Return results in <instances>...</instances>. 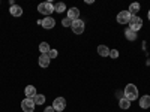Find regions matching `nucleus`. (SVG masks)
<instances>
[{
  "mask_svg": "<svg viewBox=\"0 0 150 112\" xmlns=\"http://www.w3.org/2000/svg\"><path fill=\"white\" fill-rule=\"evenodd\" d=\"M9 12H11L12 17H21L23 15V8L18 6V5H14V6H11Z\"/></svg>",
  "mask_w": 150,
  "mask_h": 112,
  "instance_id": "ddd939ff",
  "label": "nucleus"
},
{
  "mask_svg": "<svg viewBox=\"0 0 150 112\" xmlns=\"http://www.w3.org/2000/svg\"><path fill=\"white\" fill-rule=\"evenodd\" d=\"M36 108L35 102H33V99H23V102H21V109L23 112H33Z\"/></svg>",
  "mask_w": 150,
  "mask_h": 112,
  "instance_id": "39448f33",
  "label": "nucleus"
},
{
  "mask_svg": "<svg viewBox=\"0 0 150 112\" xmlns=\"http://www.w3.org/2000/svg\"><path fill=\"white\" fill-rule=\"evenodd\" d=\"M33 102H35V105H44L45 103V96L44 94H36L33 97Z\"/></svg>",
  "mask_w": 150,
  "mask_h": 112,
  "instance_id": "6ab92c4d",
  "label": "nucleus"
},
{
  "mask_svg": "<svg viewBox=\"0 0 150 112\" xmlns=\"http://www.w3.org/2000/svg\"><path fill=\"white\" fill-rule=\"evenodd\" d=\"M98 54L101 57H110V48L107 45H99L98 46Z\"/></svg>",
  "mask_w": 150,
  "mask_h": 112,
  "instance_id": "4468645a",
  "label": "nucleus"
},
{
  "mask_svg": "<svg viewBox=\"0 0 150 112\" xmlns=\"http://www.w3.org/2000/svg\"><path fill=\"white\" fill-rule=\"evenodd\" d=\"M86 29V22L83 20H77V21H72V26L71 30L74 32V34H83Z\"/></svg>",
  "mask_w": 150,
  "mask_h": 112,
  "instance_id": "7ed1b4c3",
  "label": "nucleus"
},
{
  "mask_svg": "<svg viewBox=\"0 0 150 112\" xmlns=\"http://www.w3.org/2000/svg\"><path fill=\"white\" fill-rule=\"evenodd\" d=\"M66 10V5L65 3H57V5H54V12H57V14H63V12Z\"/></svg>",
  "mask_w": 150,
  "mask_h": 112,
  "instance_id": "aec40b11",
  "label": "nucleus"
},
{
  "mask_svg": "<svg viewBox=\"0 0 150 112\" xmlns=\"http://www.w3.org/2000/svg\"><path fill=\"white\" fill-rule=\"evenodd\" d=\"M38 63H39L41 67L47 69V67L50 66V63H51V58L48 57V54H41V55H39V60H38Z\"/></svg>",
  "mask_w": 150,
  "mask_h": 112,
  "instance_id": "9d476101",
  "label": "nucleus"
},
{
  "mask_svg": "<svg viewBox=\"0 0 150 112\" xmlns=\"http://www.w3.org/2000/svg\"><path fill=\"white\" fill-rule=\"evenodd\" d=\"M51 106L54 108L56 112H63L65 108H66V100H65L63 97H56L54 100H53V105Z\"/></svg>",
  "mask_w": 150,
  "mask_h": 112,
  "instance_id": "20e7f679",
  "label": "nucleus"
},
{
  "mask_svg": "<svg viewBox=\"0 0 150 112\" xmlns=\"http://www.w3.org/2000/svg\"><path fill=\"white\" fill-rule=\"evenodd\" d=\"M50 49H51V46H50L48 42H41V43H39V52H41V54H48Z\"/></svg>",
  "mask_w": 150,
  "mask_h": 112,
  "instance_id": "dca6fc26",
  "label": "nucleus"
},
{
  "mask_svg": "<svg viewBox=\"0 0 150 112\" xmlns=\"http://www.w3.org/2000/svg\"><path fill=\"white\" fill-rule=\"evenodd\" d=\"M44 112H56V111H54V108H53V106H47V108L44 109Z\"/></svg>",
  "mask_w": 150,
  "mask_h": 112,
  "instance_id": "b1692460",
  "label": "nucleus"
},
{
  "mask_svg": "<svg viewBox=\"0 0 150 112\" xmlns=\"http://www.w3.org/2000/svg\"><path fill=\"white\" fill-rule=\"evenodd\" d=\"M140 8H141V5H140V3H131V5H129L128 12H129V14H131L132 17H135V15L140 12Z\"/></svg>",
  "mask_w": 150,
  "mask_h": 112,
  "instance_id": "2eb2a0df",
  "label": "nucleus"
},
{
  "mask_svg": "<svg viewBox=\"0 0 150 112\" xmlns=\"http://www.w3.org/2000/svg\"><path fill=\"white\" fill-rule=\"evenodd\" d=\"M147 18H149V21H150V9H149V12H147Z\"/></svg>",
  "mask_w": 150,
  "mask_h": 112,
  "instance_id": "393cba45",
  "label": "nucleus"
},
{
  "mask_svg": "<svg viewBox=\"0 0 150 112\" xmlns=\"http://www.w3.org/2000/svg\"><path fill=\"white\" fill-rule=\"evenodd\" d=\"M66 18H69L71 21H77V20H80V9H78V8H71V9L68 10Z\"/></svg>",
  "mask_w": 150,
  "mask_h": 112,
  "instance_id": "1a4fd4ad",
  "label": "nucleus"
},
{
  "mask_svg": "<svg viewBox=\"0 0 150 112\" xmlns=\"http://www.w3.org/2000/svg\"><path fill=\"white\" fill-rule=\"evenodd\" d=\"M123 97L128 99L129 102H134L138 99V88L135 87V84H128L126 87H125V91H123Z\"/></svg>",
  "mask_w": 150,
  "mask_h": 112,
  "instance_id": "f257e3e1",
  "label": "nucleus"
},
{
  "mask_svg": "<svg viewBox=\"0 0 150 112\" xmlns=\"http://www.w3.org/2000/svg\"><path fill=\"white\" fill-rule=\"evenodd\" d=\"M38 12L45 17H51V14L54 12V5L51 2H42L38 5Z\"/></svg>",
  "mask_w": 150,
  "mask_h": 112,
  "instance_id": "f03ea898",
  "label": "nucleus"
},
{
  "mask_svg": "<svg viewBox=\"0 0 150 112\" xmlns=\"http://www.w3.org/2000/svg\"><path fill=\"white\" fill-rule=\"evenodd\" d=\"M131 18H132V15L129 14L128 10H122V12H119V15H117V22L119 24H129Z\"/></svg>",
  "mask_w": 150,
  "mask_h": 112,
  "instance_id": "0eeeda50",
  "label": "nucleus"
},
{
  "mask_svg": "<svg viewBox=\"0 0 150 112\" xmlns=\"http://www.w3.org/2000/svg\"><path fill=\"white\" fill-rule=\"evenodd\" d=\"M110 57L111 58H117L119 57V51L117 49H110Z\"/></svg>",
  "mask_w": 150,
  "mask_h": 112,
  "instance_id": "5701e85b",
  "label": "nucleus"
},
{
  "mask_svg": "<svg viewBox=\"0 0 150 112\" xmlns=\"http://www.w3.org/2000/svg\"><path fill=\"white\" fill-rule=\"evenodd\" d=\"M41 26H42L44 29H47V30H51V29L56 26V20L51 18V17H45V18L42 20V24H41Z\"/></svg>",
  "mask_w": 150,
  "mask_h": 112,
  "instance_id": "6e6552de",
  "label": "nucleus"
},
{
  "mask_svg": "<svg viewBox=\"0 0 150 112\" xmlns=\"http://www.w3.org/2000/svg\"><path fill=\"white\" fill-rule=\"evenodd\" d=\"M141 27H143V20H141L138 15L132 17V18H131V21H129V29H131V30H134V32L137 33Z\"/></svg>",
  "mask_w": 150,
  "mask_h": 112,
  "instance_id": "423d86ee",
  "label": "nucleus"
},
{
  "mask_svg": "<svg viewBox=\"0 0 150 112\" xmlns=\"http://www.w3.org/2000/svg\"><path fill=\"white\" fill-rule=\"evenodd\" d=\"M119 106L122 108V109H125V111H126V109H129L131 108V102L128 100V99H120V100H119Z\"/></svg>",
  "mask_w": 150,
  "mask_h": 112,
  "instance_id": "a211bd4d",
  "label": "nucleus"
},
{
  "mask_svg": "<svg viewBox=\"0 0 150 112\" xmlns=\"http://www.w3.org/2000/svg\"><path fill=\"white\" fill-rule=\"evenodd\" d=\"M125 36H126L128 41H135V39H137V33H135L134 30H131L129 27L125 30Z\"/></svg>",
  "mask_w": 150,
  "mask_h": 112,
  "instance_id": "f3484780",
  "label": "nucleus"
},
{
  "mask_svg": "<svg viewBox=\"0 0 150 112\" xmlns=\"http://www.w3.org/2000/svg\"><path fill=\"white\" fill-rule=\"evenodd\" d=\"M62 26H63V27H71L72 26V21L69 18H63V20H62Z\"/></svg>",
  "mask_w": 150,
  "mask_h": 112,
  "instance_id": "4be33fe9",
  "label": "nucleus"
},
{
  "mask_svg": "<svg viewBox=\"0 0 150 112\" xmlns=\"http://www.w3.org/2000/svg\"><path fill=\"white\" fill-rule=\"evenodd\" d=\"M24 94H26L27 99H33L38 93H36V88H35V85H27L26 88H24Z\"/></svg>",
  "mask_w": 150,
  "mask_h": 112,
  "instance_id": "f8f14e48",
  "label": "nucleus"
},
{
  "mask_svg": "<svg viewBox=\"0 0 150 112\" xmlns=\"http://www.w3.org/2000/svg\"><path fill=\"white\" fill-rule=\"evenodd\" d=\"M57 55H59V51H57V49H54V48H51V49H50V52H48V57L51 58V60H53V58H56Z\"/></svg>",
  "mask_w": 150,
  "mask_h": 112,
  "instance_id": "412c9836",
  "label": "nucleus"
},
{
  "mask_svg": "<svg viewBox=\"0 0 150 112\" xmlns=\"http://www.w3.org/2000/svg\"><path fill=\"white\" fill-rule=\"evenodd\" d=\"M140 108L141 109H149L150 108V96L149 94H144L140 97Z\"/></svg>",
  "mask_w": 150,
  "mask_h": 112,
  "instance_id": "9b49d317",
  "label": "nucleus"
}]
</instances>
